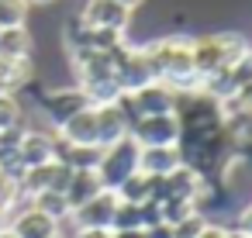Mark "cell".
Instances as JSON below:
<instances>
[{
    "instance_id": "1",
    "label": "cell",
    "mask_w": 252,
    "mask_h": 238,
    "mask_svg": "<svg viewBox=\"0 0 252 238\" xmlns=\"http://www.w3.org/2000/svg\"><path fill=\"white\" fill-rule=\"evenodd\" d=\"M145 49V59L152 66V76L166 87H173L176 93H197L200 80L193 73V56H190V38L187 35H162Z\"/></svg>"
},
{
    "instance_id": "2",
    "label": "cell",
    "mask_w": 252,
    "mask_h": 238,
    "mask_svg": "<svg viewBox=\"0 0 252 238\" xmlns=\"http://www.w3.org/2000/svg\"><path fill=\"white\" fill-rule=\"evenodd\" d=\"M249 52L245 35L238 31H211L200 38H190V56H193V73L197 80H207L221 69H228L238 56Z\"/></svg>"
},
{
    "instance_id": "3",
    "label": "cell",
    "mask_w": 252,
    "mask_h": 238,
    "mask_svg": "<svg viewBox=\"0 0 252 238\" xmlns=\"http://www.w3.org/2000/svg\"><path fill=\"white\" fill-rule=\"evenodd\" d=\"M135 169H138V145H135L131 135L114 142V145H107V149H100V159L94 166V173H97L104 190H118Z\"/></svg>"
},
{
    "instance_id": "4",
    "label": "cell",
    "mask_w": 252,
    "mask_h": 238,
    "mask_svg": "<svg viewBox=\"0 0 252 238\" xmlns=\"http://www.w3.org/2000/svg\"><path fill=\"white\" fill-rule=\"evenodd\" d=\"M111 56H114V80H118L121 93H135L138 87H145V83H152V80H156L142 45H135V42L121 38V42L111 49Z\"/></svg>"
},
{
    "instance_id": "5",
    "label": "cell",
    "mask_w": 252,
    "mask_h": 238,
    "mask_svg": "<svg viewBox=\"0 0 252 238\" xmlns=\"http://www.w3.org/2000/svg\"><path fill=\"white\" fill-rule=\"evenodd\" d=\"M138 149L149 145H180V118L176 111L169 114H145V118H131V131Z\"/></svg>"
},
{
    "instance_id": "6",
    "label": "cell",
    "mask_w": 252,
    "mask_h": 238,
    "mask_svg": "<svg viewBox=\"0 0 252 238\" xmlns=\"http://www.w3.org/2000/svg\"><path fill=\"white\" fill-rule=\"evenodd\" d=\"M94 114H97V145H100V149H107V145L128 138L131 118H135L131 107H128V97H118V100H111V104H97Z\"/></svg>"
},
{
    "instance_id": "7",
    "label": "cell",
    "mask_w": 252,
    "mask_h": 238,
    "mask_svg": "<svg viewBox=\"0 0 252 238\" xmlns=\"http://www.w3.org/2000/svg\"><path fill=\"white\" fill-rule=\"evenodd\" d=\"M114 210H118V193H114V190H97L87 204H80V207L69 210L66 224H69V231H73V228H107V231H111ZM66 224H63V228H66Z\"/></svg>"
},
{
    "instance_id": "8",
    "label": "cell",
    "mask_w": 252,
    "mask_h": 238,
    "mask_svg": "<svg viewBox=\"0 0 252 238\" xmlns=\"http://www.w3.org/2000/svg\"><path fill=\"white\" fill-rule=\"evenodd\" d=\"M38 107H42L45 121H49L52 128H59L63 121H69L73 114H80L83 107H94V104L87 100V93H83L80 87H56V90H45V93H42Z\"/></svg>"
},
{
    "instance_id": "9",
    "label": "cell",
    "mask_w": 252,
    "mask_h": 238,
    "mask_svg": "<svg viewBox=\"0 0 252 238\" xmlns=\"http://www.w3.org/2000/svg\"><path fill=\"white\" fill-rule=\"evenodd\" d=\"M49 159H56V135L25 124L21 142H18V152H14V176H21V169L42 166V162H49Z\"/></svg>"
},
{
    "instance_id": "10",
    "label": "cell",
    "mask_w": 252,
    "mask_h": 238,
    "mask_svg": "<svg viewBox=\"0 0 252 238\" xmlns=\"http://www.w3.org/2000/svg\"><path fill=\"white\" fill-rule=\"evenodd\" d=\"M7 228H11L18 238H52L56 231H63V224H59L52 214H45L42 207H35V204H28V200H21V204L11 210Z\"/></svg>"
},
{
    "instance_id": "11",
    "label": "cell",
    "mask_w": 252,
    "mask_h": 238,
    "mask_svg": "<svg viewBox=\"0 0 252 238\" xmlns=\"http://www.w3.org/2000/svg\"><path fill=\"white\" fill-rule=\"evenodd\" d=\"M125 97H128V107H131L135 118H145V114H169V111H176V100H180V93H176L173 87L159 83V80H152V83H145V87H138L135 93H125Z\"/></svg>"
},
{
    "instance_id": "12",
    "label": "cell",
    "mask_w": 252,
    "mask_h": 238,
    "mask_svg": "<svg viewBox=\"0 0 252 238\" xmlns=\"http://www.w3.org/2000/svg\"><path fill=\"white\" fill-rule=\"evenodd\" d=\"M80 21L90 25V28H107V31H121L128 35V25H131V11L118 0H87L83 11H80Z\"/></svg>"
},
{
    "instance_id": "13",
    "label": "cell",
    "mask_w": 252,
    "mask_h": 238,
    "mask_svg": "<svg viewBox=\"0 0 252 238\" xmlns=\"http://www.w3.org/2000/svg\"><path fill=\"white\" fill-rule=\"evenodd\" d=\"M204 179H207V176H204L200 166L180 162L173 173H166V176L159 179V197H176V200H190V204H193V193L200 190Z\"/></svg>"
},
{
    "instance_id": "14",
    "label": "cell",
    "mask_w": 252,
    "mask_h": 238,
    "mask_svg": "<svg viewBox=\"0 0 252 238\" xmlns=\"http://www.w3.org/2000/svg\"><path fill=\"white\" fill-rule=\"evenodd\" d=\"M52 135L63 145H83V149L97 145V114H94V107H83L80 114H73L69 121H63Z\"/></svg>"
},
{
    "instance_id": "15",
    "label": "cell",
    "mask_w": 252,
    "mask_h": 238,
    "mask_svg": "<svg viewBox=\"0 0 252 238\" xmlns=\"http://www.w3.org/2000/svg\"><path fill=\"white\" fill-rule=\"evenodd\" d=\"M180 162H183L180 145H149V149H138V169L149 173V176H166Z\"/></svg>"
},
{
    "instance_id": "16",
    "label": "cell",
    "mask_w": 252,
    "mask_h": 238,
    "mask_svg": "<svg viewBox=\"0 0 252 238\" xmlns=\"http://www.w3.org/2000/svg\"><path fill=\"white\" fill-rule=\"evenodd\" d=\"M159 179H162V176H149V173L135 169L114 193H118V200H125V204H156V200H159Z\"/></svg>"
},
{
    "instance_id": "17",
    "label": "cell",
    "mask_w": 252,
    "mask_h": 238,
    "mask_svg": "<svg viewBox=\"0 0 252 238\" xmlns=\"http://www.w3.org/2000/svg\"><path fill=\"white\" fill-rule=\"evenodd\" d=\"M32 56H35V38L28 25L0 28V59H32Z\"/></svg>"
},
{
    "instance_id": "18",
    "label": "cell",
    "mask_w": 252,
    "mask_h": 238,
    "mask_svg": "<svg viewBox=\"0 0 252 238\" xmlns=\"http://www.w3.org/2000/svg\"><path fill=\"white\" fill-rule=\"evenodd\" d=\"M97 190H104V186H100V179H97L94 169H73V173H69V183H66V190H63V197H66V204H69V210H73V207L87 204Z\"/></svg>"
},
{
    "instance_id": "19",
    "label": "cell",
    "mask_w": 252,
    "mask_h": 238,
    "mask_svg": "<svg viewBox=\"0 0 252 238\" xmlns=\"http://www.w3.org/2000/svg\"><path fill=\"white\" fill-rule=\"evenodd\" d=\"M221 190L235 193V190H245L249 186V152H231L224 162H221Z\"/></svg>"
},
{
    "instance_id": "20",
    "label": "cell",
    "mask_w": 252,
    "mask_h": 238,
    "mask_svg": "<svg viewBox=\"0 0 252 238\" xmlns=\"http://www.w3.org/2000/svg\"><path fill=\"white\" fill-rule=\"evenodd\" d=\"M28 204H35V207H42L45 214H52L59 224H66V217H69V204H66V197L63 193H56V190H42V193H35V197H25Z\"/></svg>"
},
{
    "instance_id": "21",
    "label": "cell",
    "mask_w": 252,
    "mask_h": 238,
    "mask_svg": "<svg viewBox=\"0 0 252 238\" xmlns=\"http://www.w3.org/2000/svg\"><path fill=\"white\" fill-rule=\"evenodd\" d=\"M14 124H25L21 97L11 93V90H0V131H4V128H14Z\"/></svg>"
},
{
    "instance_id": "22",
    "label": "cell",
    "mask_w": 252,
    "mask_h": 238,
    "mask_svg": "<svg viewBox=\"0 0 252 238\" xmlns=\"http://www.w3.org/2000/svg\"><path fill=\"white\" fill-rule=\"evenodd\" d=\"M28 4L25 0H0V28H18L28 25Z\"/></svg>"
},
{
    "instance_id": "23",
    "label": "cell",
    "mask_w": 252,
    "mask_h": 238,
    "mask_svg": "<svg viewBox=\"0 0 252 238\" xmlns=\"http://www.w3.org/2000/svg\"><path fill=\"white\" fill-rule=\"evenodd\" d=\"M207 221H211L207 214H200V210H190L183 221H176V224H173V238H197V235H200V228H204Z\"/></svg>"
},
{
    "instance_id": "24",
    "label": "cell",
    "mask_w": 252,
    "mask_h": 238,
    "mask_svg": "<svg viewBox=\"0 0 252 238\" xmlns=\"http://www.w3.org/2000/svg\"><path fill=\"white\" fill-rule=\"evenodd\" d=\"M69 238H111V231L107 228H73V231H66Z\"/></svg>"
},
{
    "instance_id": "25",
    "label": "cell",
    "mask_w": 252,
    "mask_h": 238,
    "mask_svg": "<svg viewBox=\"0 0 252 238\" xmlns=\"http://www.w3.org/2000/svg\"><path fill=\"white\" fill-rule=\"evenodd\" d=\"M224 235H228V228H224V224H218V221H207V224L200 228V235H197V238H224Z\"/></svg>"
},
{
    "instance_id": "26",
    "label": "cell",
    "mask_w": 252,
    "mask_h": 238,
    "mask_svg": "<svg viewBox=\"0 0 252 238\" xmlns=\"http://www.w3.org/2000/svg\"><path fill=\"white\" fill-rule=\"evenodd\" d=\"M145 235H149V238H173V224L156 221V224H149V228H145Z\"/></svg>"
},
{
    "instance_id": "27",
    "label": "cell",
    "mask_w": 252,
    "mask_h": 238,
    "mask_svg": "<svg viewBox=\"0 0 252 238\" xmlns=\"http://www.w3.org/2000/svg\"><path fill=\"white\" fill-rule=\"evenodd\" d=\"M111 238H149L145 228H125V231H111Z\"/></svg>"
},
{
    "instance_id": "28",
    "label": "cell",
    "mask_w": 252,
    "mask_h": 238,
    "mask_svg": "<svg viewBox=\"0 0 252 238\" xmlns=\"http://www.w3.org/2000/svg\"><path fill=\"white\" fill-rule=\"evenodd\" d=\"M224 238H252V235H249V231H242V228H228V235H224Z\"/></svg>"
},
{
    "instance_id": "29",
    "label": "cell",
    "mask_w": 252,
    "mask_h": 238,
    "mask_svg": "<svg viewBox=\"0 0 252 238\" xmlns=\"http://www.w3.org/2000/svg\"><path fill=\"white\" fill-rule=\"evenodd\" d=\"M118 4H125L128 11H135V7H142V4H145V0H118Z\"/></svg>"
},
{
    "instance_id": "30",
    "label": "cell",
    "mask_w": 252,
    "mask_h": 238,
    "mask_svg": "<svg viewBox=\"0 0 252 238\" xmlns=\"http://www.w3.org/2000/svg\"><path fill=\"white\" fill-rule=\"evenodd\" d=\"M25 4H28V7H49L52 0H25Z\"/></svg>"
},
{
    "instance_id": "31",
    "label": "cell",
    "mask_w": 252,
    "mask_h": 238,
    "mask_svg": "<svg viewBox=\"0 0 252 238\" xmlns=\"http://www.w3.org/2000/svg\"><path fill=\"white\" fill-rule=\"evenodd\" d=\"M7 217H11V210H7V207H0V228L7 224Z\"/></svg>"
},
{
    "instance_id": "32",
    "label": "cell",
    "mask_w": 252,
    "mask_h": 238,
    "mask_svg": "<svg viewBox=\"0 0 252 238\" xmlns=\"http://www.w3.org/2000/svg\"><path fill=\"white\" fill-rule=\"evenodd\" d=\"M0 238H18V235H14V231H11V228L4 224V228H0Z\"/></svg>"
},
{
    "instance_id": "33",
    "label": "cell",
    "mask_w": 252,
    "mask_h": 238,
    "mask_svg": "<svg viewBox=\"0 0 252 238\" xmlns=\"http://www.w3.org/2000/svg\"><path fill=\"white\" fill-rule=\"evenodd\" d=\"M52 238H69V235H66V231H56V235H52Z\"/></svg>"
},
{
    "instance_id": "34",
    "label": "cell",
    "mask_w": 252,
    "mask_h": 238,
    "mask_svg": "<svg viewBox=\"0 0 252 238\" xmlns=\"http://www.w3.org/2000/svg\"><path fill=\"white\" fill-rule=\"evenodd\" d=\"M4 173H7V169H4V166H0V176H4Z\"/></svg>"
}]
</instances>
